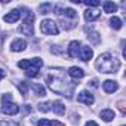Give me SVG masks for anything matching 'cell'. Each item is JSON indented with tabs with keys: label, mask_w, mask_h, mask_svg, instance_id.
<instances>
[{
	"label": "cell",
	"mask_w": 126,
	"mask_h": 126,
	"mask_svg": "<svg viewBox=\"0 0 126 126\" xmlns=\"http://www.w3.org/2000/svg\"><path fill=\"white\" fill-rule=\"evenodd\" d=\"M99 116H101V119H104L105 122H111V120L114 119V111L110 110V108H107V110H102Z\"/></svg>",
	"instance_id": "e0dca14e"
},
{
	"label": "cell",
	"mask_w": 126,
	"mask_h": 126,
	"mask_svg": "<svg viewBox=\"0 0 126 126\" xmlns=\"http://www.w3.org/2000/svg\"><path fill=\"white\" fill-rule=\"evenodd\" d=\"M5 74H6V73H5V71H3L2 68H0V80H2V79L5 77Z\"/></svg>",
	"instance_id": "1f68e13d"
},
{
	"label": "cell",
	"mask_w": 126,
	"mask_h": 126,
	"mask_svg": "<svg viewBox=\"0 0 126 126\" xmlns=\"http://www.w3.org/2000/svg\"><path fill=\"white\" fill-rule=\"evenodd\" d=\"M68 76L73 77V79H82L85 76V71L82 68H79V67H71L68 70Z\"/></svg>",
	"instance_id": "9a60e30c"
},
{
	"label": "cell",
	"mask_w": 126,
	"mask_h": 126,
	"mask_svg": "<svg viewBox=\"0 0 126 126\" xmlns=\"http://www.w3.org/2000/svg\"><path fill=\"white\" fill-rule=\"evenodd\" d=\"M0 43H2V36H0Z\"/></svg>",
	"instance_id": "d6a6232c"
},
{
	"label": "cell",
	"mask_w": 126,
	"mask_h": 126,
	"mask_svg": "<svg viewBox=\"0 0 126 126\" xmlns=\"http://www.w3.org/2000/svg\"><path fill=\"white\" fill-rule=\"evenodd\" d=\"M2 111L8 116H15L19 113V107L12 102V95L11 94H5L2 96Z\"/></svg>",
	"instance_id": "5b68a950"
},
{
	"label": "cell",
	"mask_w": 126,
	"mask_h": 126,
	"mask_svg": "<svg viewBox=\"0 0 126 126\" xmlns=\"http://www.w3.org/2000/svg\"><path fill=\"white\" fill-rule=\"evenodd\" d=\"M92 55H94V52H92V49H91L89 46H80L79 58H80L82 61H89V59L92 58Z\"/></svg>",
	"instance_id": "30bf717a"
},
{
	"label": "cell",
	"mask_w": 126,
	"mask_h": 126,
	"mask_svg": "<svg viewBox=\"0 0 126 126\" xmlns=\"http://www.w3.org/2000/svg\"><path fill=\"white\" fill-rule=\"evenodd\" d=\"M88 85H89V86H92V88H96V86H98V85H96V80H91Z\"/></svg>",
	"instance_id": "4dcf8cb0"
},
{
	"label": "cell",
	"mask_w": 126,
	"mask_h": 126,
	"mask_svg": "<svg viewBox=\"0 0 126 126\" xmlns=\"http://www.w3.org/2000/svg\"><path fill=\"white\" fill-rule=\"evenodd\" d=\"M102 88H104V91H105L107 94H113V92H116V91L119 89V85H117L114 80H105V82L102 83Z\"/></svg>",
	"instance_id": "7c38bea8"
},
{
	"label": "cell",
	"mask_w": 126,
	"mask_h": 126,
	"mask_svg": "<svg viewBox=\"0 0 126 126\" xmlns=\"http://www.w3.org/2000/svg\"><path fill=\"white\" fill-rule=\"evenodd\" d=\"M52 8V5L49 3H45V5H40V12L42 14H49V9Z\"/></svg>",
	"instance_id": "d4e9b609"
},
{
	"label": "cell",
	"mask_w": 126,
	"mask_h": 126,
	"mask_svg": "<svg viewBox=\"0 0 126 126\" xmlns=\"http://www.w3.org/2000/svg\"><path fill=\"white\" fill-rule=\"evenodd\" d=\"M0 126H19V125L12 122V120H2L0 122Z\"/></svg>",
	"instance_id": "484cf974"
},
{
	"label": "cell",
	"mask_w": 126,
	"mask_h": 126,
	"mask_svg": "<svg viewBox=\"0 0 126 126\" xmlns=\"http://www.w3.org/2000/svg\"><path fill=\"white\" fill-rule=\"evenodd\" d=\"M77 101L82 102V104H86V105H91L94 104V95L88 91H82L79 95H77Z\"/></svg>",
	"instance_id": "52a82bcc"
},
{
	"label": "cell",
	"mask_w": 126,
	"mask_h": 126,
	"mask_svg": "<svg viewBox=\"0 0 126 126\" xmlns=\"http://www.w3.org/2000/svg\"><path fill=\"white\" fill-rule=\"evenodd\" d=\"M95 67L99 73H116L120 68V61L113 56L110 52H105L102 55H99V58L95 62Z\"/></svg>",
	"instance_id": "7a4b0ae2"
},
{
	"label": "cell",
	"mask_w": 126,
	"mask_h": 126,
	"mask_svg": "<svg viewBox=\"0 0 126 126\" xmlns=\"http://www.w3.org/2000/svg\"><path fill=\"white\" fill-rule=\"evenodd\" d=\"M89 8H96V6H99L101 3L98 2V0H86V2H85Z\"/></svg>",
	"instance_id": "4316f807"
},
{
	"label": "cell",
	"mask_w": 126,
	"mask_h": 126,
	"mask_svg": "<svg viewBox=\"0 0 126 126\" xmlns=\"http://www.w3.org/2000/svg\"><path fill=\"white\" fill-rule=\"evenodd\" d=\"M88 40L92 43V45H98L101 42V37L96 31H92V33H88Z\"/></svg>",
	"instance_id": "d6986e66"
},
{
	"label": "cell",
	"mask_w": 126,
	"mask_h": 126,
	"mask_svg": "<svg viewBox=\"0 0 126 126\" xmlns=\"http://www.w3.org/2000/svg\"><path fill=\"white\" fill-rule=\"evenodd\" d=\"M37 125L39 126H52V122L50 120H46V119H42V120H39Z\"/></svg>",
	"instance_id": "83f0119b"
},
{
	"label": "cell",
	"mask_w": 126,
	"mask_h": 126,
	"mask_svg": "<svg viewBox=\"0 0 126 126\" xmlns=\"http://www.w3.org/2000/svg\"><path fill=\"white\" fill-rule=\"evenodd\" d=\"M98 18H99V11H96V9H88V11H85V19L86 21H95Z\"/></svg>",
	"instance_id": "5bb4252c"
},
{
	"label": "cell",
	"mask_w": 126,
	"mask_h": 126,
	"mask_svg": "<svg viewBox=\"0 0 126 126\" xmlns=\"http://www.w3.org/2000/svg\"><path fill=\"white\" fill-rule=\"evenodd\" d=\"M19 15H21L19 9H14V11H11L8 15H5V16H3V19H5L6 22L12 24V22H16V21L19 19Z\"/></svg>",
	"instance_id": "8fae6325"
},
{
	"label": "cell",
	"mask_w": 126,
	"mask_h": 126,
	"mask_svg": "<svg viewBox=\"0 0 126 126\" xmlns=\"http://www.w3.org/2000/svg\"><path fill=\"white\" fill-rule=\"evenodd\" d=\"M110 24H111V27H113L114 30H120V28H122V19L117 18V16H113V18L110 19Z\"/></svg>",
	"instance_id": "ffe728a7"
},
{
	"label": "cell",
	"mask_w": 126,
	"mask_h": 126,
	"mask_svg": "<svg viewBox=\"0 0 126 126\" xmlns=\"http://www.w3.org/2000/svg\"><path fill=\"white\" fill-rule=\"evenodd\" d=\"M59 14H62V15H64V16H67V18H76V16H77L76 11H74V9H71V8L62 9V12H59Z\"/></svg>",
	"instance_id": "44dd1931"
},
{
	"label": "cell",
	"mask_w": 126,
	"mask_h": 126,
	"mask_svg": "<svg viewBox=\"0 0 126 126\" xmlns=\"http://www.w3.org/2000/svg\"><path fill=\"white\" fill-rule=\"evenodd\" d=\"M22 12H24V21L19 27V33H22L24 36H28L31 37L34 34V28H33V22H34V14L27 9V8H22Z\"/></svg>",
	"instance_id": "277c9868"
},
{
	"label": "cell",
	"mask_w": 126,
	"mask_h": 126,
	"mask_svg": "<svg viewBox=\"0 0 126 126\" xmlns=\"http://www.w3.org/2000/svg\"><path fill=\"white\" fill-rule=\"evenodd\" d=\"M40 30L43 34H49V36H56L59 33L55 21H52V19H43L40 22Z\"/></svg>",
	"instance_id": "8992f818"
},
{
	"label": "cell",
	"mask_w": 126,
	"mask_h": 126,
	"mask_svg": "<svg viewBox=\"0 0 126 126\" xmlns=\"http://www.w3.org/2000/svg\"><path fill=\"white\" fill-rule=\"evenodd\" d=\"M52 105H53L52 110H53V113L56 116H62L65 113V107H64V104H62V101H53Z\"/></svg>",
	"instance_id": "4fadbf2b"
},
{
	"label": "cell",
	"mask_w": 126,
	"mask_h": 126,
	"mask_svg": "<svg viewBox=\"0 0 126 126\" xmlns=\"http://www.w3.org/2000/svg\"><path fill=\"white\" fill-rule=\"evenodd\" d=\"M79 50H80V42H79V40H73V42L68 45V56L77 58V56H79Z\"/></svg>",
	"instance_id": "ba28073f"
},
{
	"label": "cell",
	"mask_w": 126,
	"mask_h": 126,
	"mask_svg": "<svg viewBox=\"0 0 126 126\" xmlns=\"http://www.w3.org/2000/svg\"><path fill=\"white\" fill-rule=\"evenodd\" d=\"M49 105H50V102H42V104H39V111H42V113H47V111L50 110Z\"/></svg>",
	"instance_id": "cb8c5ba5"
},
{
	"label": "cell",
	"mask_w": 126,
	"mask_h": 126,
	"mask_svg": "<svg viewBox=\"0 0 126 126\" xmlns=\"http://www.w3.org/2000/svg\"><path fill=\"white\" fill-rule=\"evenodd\" d=\"M117 107H119V110L122 111V114H125V113H126V108H125V101H119V102H117Z\"/></svg>",
	"instance_id": "f1b7e54d"
},
{
	"label": "cell",
	"mask_w": 126,
	"mask_h": 126,
	"mask_svg": "<svg viewBox=\"0 0 126 126\" xmlns=\"http://www.w3.org/2000/svg\"><path fill=\"white\" fill-rule=\"evenodd\" d=\"M31 89L34 91L36 96H43V95H46V91H45L43 85H39V83H33V85H31Z\"/></svg>",
	"instance_id": "2e32d148"
},
{
	"label": "cell",
	"mask_w": 126,
	"mask_h": 126,
	"mask_svg": "<svg viewBox=\"0 0 126 126\" xmlns=\"http://www.w3.org/2000/svg\"><path fill=\"white\" fill-rule=\"evenodd\" d=\"M46 83L53 92H56L59 95H64V96H68V98L71 96L73 89H74V83L68 82L64 76H56L52 68H50V74L46 77Z\"/></svg>",
	"instance_id": "6da1fadb"
},
{
	"label": "cell",
	"mask_w": 126,
	"mask_h": 126,
	"mask_svg": "<svg viewBox=\"0 0 126 126\" xmlns=\"http://www.w3.org/2000/svg\"><path fill=\"white\" fill-rule=\"evenodd\" d=\"M18 67L27 70L25 76L27 77H36L39 74V70L43 67V61L40 58H33V59H22L18 62Z\"/></svg>",
	"instance_id": "3957f363"
},
{
	"label": "cell",
	"mask_w": 126,
	"mask_h": 126,
	"mask_svg": "<svg viewBox=\"0 0 126 126\" xmlns=\"http://www.w3.org/2000/svg\"><path fill=\"white\" fill-rule=\"evenodd\" d=\"M85 126H98V123H96V122H94V120H89Z\"/></svg>",
	"instance_id": "f546056e"
},
{
	"label": "cell",
	"mask_w": 126,
	"mask_h": 126,
	"mask_svg": "<svg viewBox=\"0 0 126 126\" xmlns=\"http://www.w3.org/2000/svg\"><path fill=\"white\" fill-rule=\"evenodd\" d=\"M25 47H27V42L22 40V39H15V40L11 43V49H12L14 52H22Z\"/></svg>",
	"instance_id": "9c48e42d"
},
{
	"label": "cell",
	"mask_w": 126,
	"mask_h": 126,
	"mask_svg": "<svg viewBox=\"0 0 126 126\" xmlns=\"http://www.w3.org/2000/svg\"><path fill=\"white\" fill-rule=\"evenodd\" d=\"M61 25H62V28H65V30H71V28L76 27V22H68V21H65L64 18H62L61 19Z\"/></svg>",
	"instance_id": "603a6c76"
},
{
	"label": "cell",
	"mask_w": 126,
	"mask_h": 126,
	"mask_svg": "<svg viewBox=\"0 0 126 126\" xmlns=\"http://www.w3.org/2000/svg\"><path fill=\"white\" fill-rule=\"evenodd\" d=\"M16 88H18V91H19L22 95H27V92H28V85H27V82H19V83L16 85Z\"/></svg>",
	"instance_id": "7402d4cb"
},
{
	"label": "cell",
	"mask_w": 126,
	"mask_h": 126,
	"mask_svg": "<svg viewBox=\"0 0 126 126\" xmlns=\"http://www.w3.org/2000/svg\"><path fill=\"white\" fill-rule=\"evenodd\" d=\"M102 6H104V12H107V14H113L117 11V5H114L111 2H104Z\"/></svg>",
	"instance_id": "ac0fdd59"
}]
</instances>
